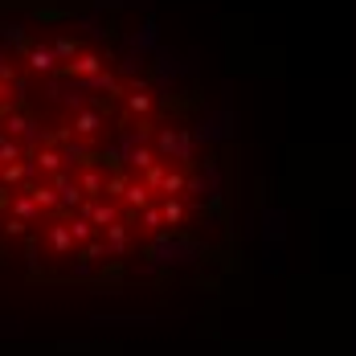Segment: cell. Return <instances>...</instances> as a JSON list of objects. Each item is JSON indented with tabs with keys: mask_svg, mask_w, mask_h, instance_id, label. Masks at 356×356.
<instances>
[{
	"mask_svg": "<svg viewBox=\"0 0 356 356\" xmlns=\"http://www.w3.org/2000/svg\"><path fill=\"white\" fill-rule=\"evenodd\" d=\"M201 99L140 29L45 25L0 45V238L90 266L131 229H184L205 193Z\"/></svg>",
	"mask_w": 356,
	"mask_h": 356,
	"instance_id": "obj_1",
	"label": "cell"
}]
</instances>
